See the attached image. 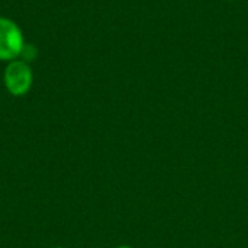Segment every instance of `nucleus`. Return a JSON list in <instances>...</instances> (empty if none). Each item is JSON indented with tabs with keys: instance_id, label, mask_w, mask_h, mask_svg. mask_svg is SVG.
Returning <instances> with one entry per match:
<instances>
[{
	"instance_id": "f257e3e1",
	"label": "nucleus",
	"mask_w": 248,
	"mask_h": 248,
	"mask_svg": "<svg viewBox=\"0 0 248 248\" xmlns=\"http://www.w3.org/2000/svg\"><path fill=\"white\" fill-rule=\"evenodd\" d=\"M4 86L12 96H25L33 83V73L31 67L20 60H13L4 70Z\"/></svg>"
},
{
	"instance_id": "f03ea898",
	"label": "nucleus",
	"mask_w": 248,
	"mask_h": 248,
	"mask_svg": "<svg viewBox=\"0 0 248 248\" xmlns=\"http://www.w3.org/2000/svg\"><path fill=\"white\" fill-rule=\"evenodd\" d=\"M25 41L20 28L7 17H0V60L13 61L23 52Z\"/></svg>"
},
{
	"instance_id": "7ed1b4c3",
	"label": "nucleus",
	"mask_w": 248,
	"mask_h": 248,
	"mask_svg": "<svg viewBox=\"0 0 248 248\" xmlns=\"http://www.w3.org/2000/svg\"><path fill=\"white\" fill-rule=\"evenodd\" d=\"M116 248H134V247H131V246H126V244H122V246H118Z\"/></svg>"
},
{
	"instance_id": "20e7f679",
	"label": "nucleus",
	"mask_w": 248,
	"mask_h": 248,
	"mask_svg": "<svg viewBox=\"0 0 248 248\" xmlns=\"http://www.w3.org/2000/svg\"><path fill=\"white\" fill-rule=\"evenodd\" d=\"M51 248H65V247H51Z\"/></svg>"
},
{
	"instance_id": "39448f33",
	"label": "nucleus",
	"mask_w": 248,
	"mask_h": 248,
	"mask_svg": "<svg viewBox=\"0 0 248 248\" xmlns=\"http://www.w3.org/2000/svg\"><path fill=\"white\" fill-rule=\"evenodd\" d=\"M227 1H232V0H227Z\"/></svg>"
}]
</instances>
